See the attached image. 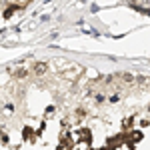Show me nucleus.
<instances>
[{
    "mask_svg": "<svg viewBox=\"0 0 150 150\" xmlns=\"http://www.w3.org/2000/svg\"><path fill=\"white\" fill-rule=\"evenodd\" d=\"M138 4H142V6H146V8H150V0H136Z\"/></svg>",
    "mask_w": 150,
    "mask_h": 150,
    "instance_id": "1",
    "label": "nucleus"
}]
</instances>
